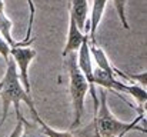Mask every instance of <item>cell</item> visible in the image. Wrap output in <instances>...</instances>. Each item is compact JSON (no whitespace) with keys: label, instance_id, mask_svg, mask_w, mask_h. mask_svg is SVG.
I'll return each instance as SVG.
<instances>
[{"label":"cell","instance_id":"cell-1","mask_svg":"<svg viewBox=\"0 0 147 137\" xmlns=\"http://www.w3.org/2000/svg\"><path fill=\"white\" fill-rule=\"evenodd\" d=\"M100 100L98 107L94 111V120H93V136L94 137H123L126 133L131 130H139L146 133L144 127H140L139 123L144 119V114H139V117L130 123H124L117 120L113 113L110 111L107 106V90H100Z\"/></svg>","mask_w":147,"mask_h":137},{"label":"cell","instance_id":"cell-2","mask_svg":"<svg viewBox=\"0 0 147 137\" xmlns=\"http://www.w3.org/2000/svg\"><path fill=\"white\" fill-rule=\"evenodd\" d=\"M7 69L4 73V77L1 80V89H0V97H1V119H0V127L3 126V123L6 121L7 113H9V107L10 104H20L22 101L27 104V107L30 109L32 116L37 113L33 99L32 96L24 90V87L22 86L20 80H19V74H17V67L14 64V60L11 57H9V60L6 61Z\"/></svg>","mask_w":147,"mask_h":137},{"label":"cell","instance_id":"cell-3","mask_svg":"<svg viewBox=\"0 0 147 137\" xmlns=\"http://www.w3.org/2000/svg\"><path fill=\"white\" fill-rule=\"evenodd\" d=\"M66 64L69 69V79H70V96H71V104H73V121L70 124V129H77L82 123V117L84 113V99L89 91V83L83 73L80 72L77 66V56L76 51L69 53L66 57Z\"/></svg>","mask_w":147,"mask_h":137},{"label":"cell","instance_id":"cell-4","mask_svg":"<svg viewBox=\"0 0 147 137\" xmlns=\"http://www.w3.org/2000/svg\"><path fill=\"white\" fill-rule=\"evenodd\" d=\"M10 57L14 60L22 86L32 96V87H30V80H29V67L33 59L36 57V50L27 46H14V47H10Z\"/></svg>","mask_w":147,"mask_h":137},{"label":"cell","instance_id":"cell-5","mask_svg":"<svg viewBox=\"0 0 147 137\" xmlns=\"http://www.w3.org/2000/svg\"><path fill=\"white\" fill-rule=\"evenodd\" d=\"M69 33H67V42L64 46V50L61 53L63 57H66L69 53H73V51H77L79 47L82 46L86 34H83V32L79 29V26L76 24V20L74 17L71 16V13L69 11Z\"/></svg>","mask_w":147,"mask_h":137},{"label":"cell","instance_id":"cell-6","mask_svg":"<svg viewBox=\"0 0 147 137\" xmlns=\"http://www.w3.org/2000/svg\"><path fill=\"white\" fill-rule=\"evenodd\" d=\"M107 1L109 0H93L90 19H87V23H89V40L92 43H96V32H97V27L100 24V22H101V17H103V13H104Z\"/></svg>","mask_w":147,"mask_h":137},{"label":"cell","instance_id":"cell-7","mask_svg":"<svg viewBox=\"0 0 147 137\" xmlns=\"http://www.w3.org/2000/svg\"><path fill=\"white\" fill-rule=\"evenodd\" d=\"M14 111H16V117H19L22 121V133L19 137H47L45 134L42 126L36 120L30 121L22 114L20 104H14Z\"/></svg>","mask_w":147,"mask_h":137},{"label":"cell","instance_id":"cell-8","mask_svg":"<svg viewBox=\"0 0 147 137\" xmlns=\"http://www.w3.org/2000/svg\"><path fill=\"white\" fill-rule=\"evenodd\" d=\"M69 11L76 20V24L83 32L86 22H87V11H89V0H70Z\"/></svg>","mask_w":147,"mask_h":137},{"label":"cell","instance_id":"cell-9","mask_svg":"<svg viewBox=\"0 0 147 137\" xmlns=\"http://www.w3.org/2000/svg\"><path fill=\"white\" fill-rule=\"evenodd\" d=\"M11 27H13V23L6 16V13L0 14V36L7 42V45L10 47H14V46H17V42L11 36Z\"/></svg>","mask_w":147,"mask_h":137},{"label":"cell","instance_id":"cell-10","mask_svg":"<svg viewBox=\"0 0 147 137\" xmlns=\"http://www.w3.org/2000/svg\"><path fill=\"white\" fill-rule=\"evenodd\" d=\"M33 119L42 126V129H43V132H45V134L47 137H76L74 134H71L70 132H57V130H54V129H51L49 124H46L42 119H40V116H39V113H36V114H33Z\"/></svg>","mask_w":147,"mask_h":137},{"label":"cell","instance_id":"cell-11","mask_svg":"<svg viewBox=\"0 0 147 137\" xmlns=\"http://www.w3.org/2000/svg\"><path fill=\"white\" fill-rule=\"evenodd\" d=\"M113 4L116 7V11L119 14V19L121 22V26L124 29L129 30V22H127V17H126V6H127V0H113Z\"/></svg>","mask_w":147,"mask_h":137},{"label":"cell","instance_id":"cell-12","mask_svg":"<svg viewBox=\"0 0 147 137\" xmlns=\"http://www.w3.org/2000/svg\"><path fill=\"white\" fill-rule=\"evenodd\" d=\"M0 54L4 59V61H7L10 57V46L7 45V42L1 36H0Z\"/></svg>","mask_w":147,"mask_h":137},{"label":"cell","instance_id":"cell-13","mask_svg":"<svg viewBox=\"0 0 147 137\" xmlns=\"http://www.w3.org/2000/svg\"><path fill=\"white\" fill-rule=\"evenodd\" d=\"M20 133H22V121H20V119L17 117V123H16V126H14L11 134H10L9 137H19L20 136Z\"/></svg>","mask_w":147,"mask_h":137},{"label":"cell","instance_id":"cell-14","mask_svg":"<svg viewBox=\"0 0 147 137\" xmlns=\"http://www.w3.org/2000/svg\"><path fill=\"white\" fill-rule=\"evenodd\" d=\"M4 13V0H0V14Z\"/></svg>","mask_w":147,"mask_h":137},{"label":"cell","instance_id":"cell-15","mask_svg":"<svg viewBox=\"0 0 147 137\" xmlns=\"http://www.w3.org/2000/svg\"><path fill=\"white\" fill-rule=\"evenodd\" d=\"M0 89H1V82H0Z\"/></svg>","mask_w":147,"mask_h":137}]
</instances>
